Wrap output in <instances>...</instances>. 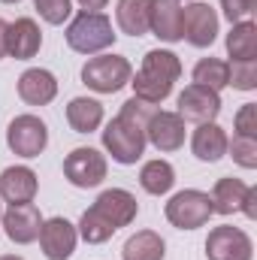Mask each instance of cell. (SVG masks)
I'll use <instances>...</instances> for the list:
<instances>
[{"label": "cell", "mask_w": 257, "mask_h": 260, "mask_svg": "<svg viewBox=\"0 0 257 260\" xmlns=\"http://www.w3.org/2000/svg\"><path fill=\"white\" fill-rule=\"evenodd\" d=\"M179 76H182L179 55H173L167 49H151V52H145L139 73L130 76L133 97H139L145 103H164L173 94V85L179 82Z\"/></svg>", "instance_id": "cell-1"}, {"label": "cell", "mask_w": 257, "mask_h": 260, "mask_svg": "<svg viewBox=\"0 0 257 260\" xmlns=\"http://www.w3.org/2000/svg\"><path fill=\"white\" fill-rule=\"evenodd\" d=\"M112 21L103 12H79L67 27V46L79 55H97L115 43Z\"/></svg>", "instance_id": "cell-2"}, {"label": "cell", "mask_w": 257, "mask_h": 260, "mask_svg": "<svg viewBox=\"0 0 257 260\" xmlns=\"http://www.w3.org/2000/svg\"><path fill=\"white\" fill-rule=\"evenodd\" d=\"M133 76V67L127 58L121 55H100V58H91L88 64L82 67V82L97 91V94H115L121 91Z\"/></svg>", "instance_id": "cell-3"}, {"label": "cell", "mask_w": 257, "mask_h": 260, "mask_svg": "<svg viewBox=\"0 0 257 260\" xmlns=\"http://www.w3.org/2000/svg\"><path fill=\"white\" fill-rule=\"evenodd\" d=\"M103 145L118 164H136L145 151V130L130 124L127 118H112L103 130Z\"/></svg>", "instance_id": "cell-4"}, {"label": "cell", "mask_w": 257, "mask_h": 260, "mask_svg": "<svg viewBox=\"0 0 257 260\" xmlns=\"http://www.w3.org/2000/svg\"><path fill=\"white\" fill-rule=\"evenodd\" d=\"M212 200L203 191H179L167 203V221L179 230H197L212 218Z\"/></svg>", "instance_id": "cell-5"}, {"label": "cell", "mask_w": 257, "mask_h": 260, "mask_svg": "<svg viewBox=\"0 0 257 260\" xmlns=\"http://www.w3.org/2000/svg\"><path fill=\"white\" fill-rule=\"evenodd\" d=\"M6 145L18 157H40L49 145V127L37 115H18L6 127Z\"/></svg>", "instance_id": "cell-6"}, {"label": "cell", "mask_w": 257, "mask_h": 260, "mask_svg": "<svg viewBox=\"0 0 257 260\" xmlns=\"http://www.w3.org/2000/svg\"><path fill=\"white\" fill-rule=\"evenodd\" d=\"M209 200H212V212L218 215L245 212L248 218H257V188H248L239 179H218Z\"/></svg>", "instance_id": "cell-7"}, {"label": "cell", "mask_w": 257, "mask_h": 260, "mask_svg": "<svg viewBox=\"0 0 257 260\" xmlns=\"http://www.w3.org/2000/svg\"><path fill=\"white\" fill-rule=\"evenodd\" d=\"M64 176L76 188H97L106 179V157L97 148H73L64 157Z\"/></svg>", "instance_id": "cell-8"}, {"label": "cell", "mask_w": 257, "mask_h": 260, "mask_svg": "<svg viewBox=\"0 0 257 260\" xmlns=\"http://www.w3.org/2000/svg\"><path fill=\"white\" fill-rule=\"evenodd\" d=\"M218 37V15L209 3L182 6V40H188L197 49L212 46Z\"/></svg>", "instance_id": "cell-9"}, {"label": "cell", "mask_w": 257, "mask_h": 260, "mask_svg": "<svg viewBox=\"0 0 257 260\" xmlns=\"http://www.w3.org/2000/svg\"><path fill=\"white\" fill-rule=\"evenodd\" d=\"M206 257L209 260H251V239L239 227H215L206 239Z\"/></svg>", "instance_id": "cell-10"}, {"label": "cell", "mask_w": 257, "mask_h": 260, "mask_svg": "<svg viewBox=\"0 0 257 260\" xmlns=\"http://www.w3.org/2000/svg\"><path fill=\"white\" fill-rule=\"evenodd\" d=\"M221 112V97L218 91H209L203 85H188L182 94H179V118L182 121H197V124H206V121H215Z\"/></svg>", "instance_id": "cell-11"}, {"label": "cell", "mask_w": 257, "mask_h": 260, "mask_svg": "<svg viewBox=\"0 0 257 260\" xmlns=\"http://www.w3.org/2000/svg\"><path fill=\"white\" fill-rule=\"evenodd\" d=\"M0 227L6 230V236L18 245H30L37 236H40V227H43V215L34 203H18V206H9L3 212V221Z\"/></svg>", "instance_id": "cell-12"}, {"label": "cell", "mask_w": 257, "mask_h": 260, "mask_svg": "<svg viewBox=\"0 0 257 260\" xmlns=\"http://www.w3.org/2000/svg\"><path fill=\"white\" fill-rule=\"evenodd\" d=\"M145 142H151L157 151H179L185 145V121L179 112L157 109L145 124Z\"/></svg>", "instance_id": "cell-13"}, {"label": "cell", "mask_w": 257, "mask_h": 260, "mask_svg": "<svg viewBox=\"0 0 257 260\" xmlns=\"http://www.w3.org/2000/svg\"><path fill=\"white\" fill-rule=\"evenodd\" d=\"M37 239H40L43 254H46L49 260H67L73 251H76L79 233H76V227H73L67 218H49V221H43Z\"/></svg>", "instance_id": "cell-14"}, {"label": "cell", "mask_w": 257, "mask_h": 260, "mask_svg": "<svg viewBox=\"0 0 257 260\" xmlns=\"http://www.w3.org/2000/svg\"><path fill=\"white\" fill-rule=\"evenodd\" d=\"M148 30L164 43H179L182 40V3L148 0Z\"/></svg>", "instance_id": "cell-15"}, {"label": "cell", "mask_w": 257, "mask_h": 260, "mask_svg": "<svg viewBox=\"0 0 257 260\" xmlns=\"http://www.w3.org/2000/svg\"><path fill=\"white\" fill-rule=\"evenodd\" d=\"M94 209H97L106 221H112L115 230H121V227H127L130 221L136 218L139 203H136V197L130 194V191H124V188H112V191H103V194L97 197Z\"/></svg>", "instance_id": "cell-16"}, {"label": "cell", "mask_w": 257, "mask_h": 260, "mask_svg": "<svg viewBox=\"0 0 257 260\" xmlns=\"http://www.w3.org/2000/svg\"><path fill=\"white\" fill-rule=\"evenodd\" d=\"M43 46V34L37 27L34 18H18L9 24L6 30V55H12L15 61H30Z\"/></svg>", "instance_id": "cell-17"}, {"label": "cell", "mask_w": 257, "mask_h": 260, "mask_svg": "<svg viewBox=\"0 0 257 260\" xmlns=\"http://www.w3.org/2000/svg\"><path fill=\"white\" fill-rule=\"evenodd\" d=\"M18 97L27 103V106H46L58 97V79L49 73V70H24L21 79H18Z\"/></svg>", "instance_id": "cell-18"}, {"label": "cell", "mask_w": 257, "mask_h": 260, "mask_svg": "<svg viewBox=\"0 0 257 260\" xmlns=\"http://www.w3.org/2000/svg\"><path fill=\"white\" fill-rule=\"evenodd\" d=\"M0 197L9 206L30 203L37 197V173L30 167H9L0 176Z\"/></svg>", "instance_id": "cell-19"}, {"label": "cell", "mask_w": 257, "mask_h": 260, "mask_svg": "<svg viewBox=\"0 0 257 260\" xmlns=\"http://www.w3.org/2000/svg\"><path fill=\"white\" fill-rule=\"evenodd\" d=\"M227 142H230V139H227L224 127H218L215 121H206V124H200V127L194 130L191 148L200 160L215 164V160H221V157L227 154Z\"/></svg>", "instance_id": "cell-20"}, {"label": "cell", "mask_w": 257, "mask_h": 260, "mask_svg": "<svg viewBox=\"0 0 257 260\" xmlns=\"http://www.w3.org/2000/svg\"><path fill=\"white\" fill-rule=\"evenodd\" d=\"M67 121L76 133H91L103 124V106L91 97H76L67 106Z\"/></svg>", "instance_id": "cell-21"}, {"label": "cell", "mask_w": 257, "mask_h": 260, "mask_svg": "<svg viewBox=\"0 0 257 260\" xmlns=\"http://www.w3.org/2000/svg\"><path fill=\"white\" fill-rule=\"evenodd\" d=\"M167 245L154 230H139L136 236H130L124 242L121 260H164Z\"/></svg>", "instance_id": "cell-22"}, {"label": "cell", "mask_w": 257, "mask_h": 260, "mask_svg": "<svg viewBox=\"0 0 257 260\" xmlns=\"http://www.w3.org/2000/svg\"><path fill=\"white\" fill-rule=\"evenodd\" d=\"M227 55L233 61H254L257 58V24L254 21H239L227 34Z\"/></svg>", "instance_id": "cell-23"}, {"label": "cell", "mask_w": 257, "mask_h": 260, "mask_svg": "<svg viewBox=\"0 0 257 260\" xmlns=\"http://www.w3.org/2000/svg\"><path fill=\"white\" fill-rule=\"evenodd\" d=\"M115 18L127 37H145L148 34V0H118Z\"/></svg>", "instance_id": "cell-24"}, {"label": "cell", "mask_w": 257, "mask_h": 260, "mask_svg": "<svg viewBox=\"0 0 257 260\" xmlns=\"http://www.w3.org/2000/svg\"><path fill=\"white\" fill-rule=\"evenodd\" d=\"M139 185H142L145 194L160 197L176 185V170H173L167 160H148V164H142V170H139Z\"/></svg>", "instance_id": "cell-25"}, {"label": "cell", "mask_w": 257, "mask_h": 260, "mask_svg": "<svg viewBox=\"0 0 257 260\" xmlns=\"http://www.w3.org/2000/svg\"><path fill=\"white\" fill-rule=\"evenodd\" d=\"M88 245H100V242H106V239H112V233H115V227H112V221H106L94 206L82 215V221H79V230H76Z\"/></svg>", "instance_id": "cell-26"}, {"label": "cell", "mask_w": 257, "mask_h": 260, "mask_svg": "<svg viewBox=\"0 0 257 260\" xmlns=\"http://www.w3.org/2000/svg\"><path fill=\"white\" fill-rule=\"evenodd\" d=\"M227 76H230V67L224 61H218V58H203L194 67V85H203L209 91L227 88Z\"/></svg>", "instance_id": "cell-27"}, {"label": "cell", "mask_w": 257, "mask_h": 260, "mask_svg": "<svg viewBox=\"0 0 257 260\" xmlns=\"http://www.w3.org/2000/svg\"><path fill=\"white\" fill-rule=\"evenodd\" d=\"M227 67H230L227 85H233L239 91H254L257 88V61H233Z\"/></svg>", "instance_id": "cell-28"}, {"label": "cell", "mask_w": 257, "mask_h": 260, "mask_svg": "<svg viewBox=\"0 0 257 260\" xmlns=\"http://www.w3.org/2000/svg\"><path fill=\"white\" fill-rule=\"evenodd\" d=\"M227 151L233 154V160L245 170L257 167V139H245V136H233V142H227Z\"/></svg>", "instance_id": "cell-29"}, {"label": "cell", "mask_w": 257, "mask_h": 260, "mask_svg": "<svg viewBox=\"0 0 257 260\" xmlns=\"http://www.w3.org/2000/svg\"><path fill=\"white\" fill-rule=\"evenodd\" d=\"M157 112V103H145V100H139V97H130L127 103L121 106V118H127L130 124H136V127L145 130L148 124V118Z\"/></svg>", "instance_id": "cell-30"}, {"label": "cell", "mask_w": 257, "mask_h": 260, "mask_svg": "<svg viewBox=\"0 0 257 260\" xmlns=\"http://www.w3.org/2000/svg\"><path fill=\"white\" fill-rule=\"evenodd\" d=\"M34 6H37V12L49 21V24H64L67 18H70V0H34Z\"/></svg>", "instance_id": "cell-31"}, {"label": "cell", "mask_w": 257, "mask_h": 260, "mask_svg": "<svg viewBox=\"0 0 257 260\" xmlns=\"http://www.w3.org/2000/svg\"><path fill=\"white\" fill-rule=\"evenodd\" d=\"M221 9L230 18V24L251 21V15H254V9H257V0H221Z\"/></svg>", "instance_id": "cell-32"}, {"label": "cell", "mask_w": 257, "mask_h": 260, "mask_svg": "<svg viewBox=\"0 0 257 260\" xmlns=\"http://www.w3.org/2000/svg\"><path fill=\"white\" fill-rule=\"evenodd\" d=\"M236 136L257 139V103H245L236 112Z\"/></svg>", "instance_id": "cell-33"}, {"label": "cell", "mask_w": 257, "mask_h": 260, "mask_svg": "<svg viewBox=\"0 0 257 260\" xmlns=\"http://www.w3.org/2000/svg\"><path fill=\"white\" fill-rule=\"evenodd\" d=\"M106 3L109 0H79L82 12H100V9H106Z\"/></svg>", "instance_id": "cell-34"}, {"label": "cell", "mask_w": 257, "mask_h": 260, "mask_svg": "<svg viewBox=\"0 0 257 260\" xmlns=\"http://www.w3.org/2000/svg\"><path fill=\"white\" fill-rule=\"evenodd\" d=\"M6 30H9V24L0 18V58H6Z\"/></svg>", "instance_id": "cell-35"}, {"label": "cell", "mask_w": 257, "mask_h": 260, "mask_svg": "<svg viewBox=\"0 0 257 260\" xmlns=\"http://www.w3.org/2000/svg\"><path fill=\"white\" fill-rule=\"evenodd\" d=\"M0 260H21V257H15V254H3Z\"/></svg>", "instance_id": "cell-36"}, {"label": "cell", "mask_w": 257, "mask_h": 260, "mask_svg": "<svg viewBox=\"0 0 257 260\" xmlns=\"http://www.w3.org/2000/svg\"><path fill=\"white\" fill-rule=\"evenodd\" d=\"M0 3H18V0H0Z\"/></svg>", "instance_id": "cell-37"}, {"label": "cell", "mask_w": 257, "mask_h": 260, "mask_svg": "<svg viewBox=\"0 0 257 260\" xmlns=\"http://www.w3.org/2000/svg\"><path fill=\"white\" fill-rule=\"evenodd\" d=\"M0 221H3V212H0Z\"/></svg>", "instance_id": "cell-38"}]
</instances>
